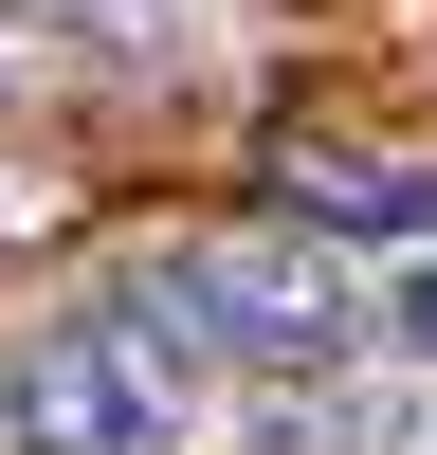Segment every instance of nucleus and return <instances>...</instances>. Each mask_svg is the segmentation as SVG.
Wrapping results in <instances>:
<instances>
[{"label": "nucleus", "mask_w": 437, "mask_h": 455, "mask_svg": "<svg viewBox=\"0 0 437 455\" xmlns=\"http://www.w3.org/2000/svg\"><path fill=\"white\" fill-rule=\"evenodd\" d=\"M146 328H182L201 364H255V383H328V364H364V291L328 274L310 219H274V237H182L164 274H146Z\"/></svg>", "instance_id": "1"}, {"label": "nucleus", "mask_w": 437, "mask_h": 455, "mask_svg": "<svg viewBox=\"0 0 437 455\" xmlns=\"http://www.w3.org/2000/svg\"><path fill=\"white\" fill-rule=\"evenodd\" d=\"M0 455H182V364L128 310H73L0 364Z\"/></svg>", "instance_id": "2"}, {"label": "nucleus", "mask_w": 437, "mask_h": 455, "mask_svg": "<svg viewBox=\"0 0 437 455\" xmlns=\"http://www.w3.org/2000/svg\"><path fill=\"white\" fill-rule=\"evenodd\" d=\"M291 219H310V237H437V164H364V146H291Z\"/></svg>", "instance_id": "3"}, {"label": "nucleus", "mask_w": 437, "mask_h": 455, "mask_svg": "<svg viewBox=\"0 0 437 455\" xmlns=\"http://www.w3.org/2000/svg\"><path fill=\"white\" fill-rule=\"evenodd\" d=\"M255 455H401V401L383 383H274V419H255Z\"/></svg>", "instance_id": "4"}, {"label": "nucleus", "mask_w": 437, "mask_h": 455, "mask_svg": "<svg viewBox=\"0 0 437 455\" xmlns=\"http://www.w3.org/2000/svg\"><path fill=\"white\" fill-rule=\"evenodd\" d=\"M383 347H401V364H437V237H419V274L383 291Z\"/></svg>", "instance_id": "5"}]
</instances>
